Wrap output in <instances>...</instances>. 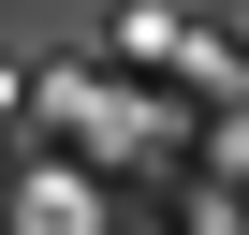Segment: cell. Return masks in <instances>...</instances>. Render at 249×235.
<instances>
[{
    "instance_id": "1",
    "label": "cell",
    "mask_w": 249,
    "mask_h": 235,
    "mask_svg": "<svg viewBox=\"0 0 249 235\" xmlns=\"http://www.w3.org/2000/svg\"><path fill=\"white\" fill-rule=\"evenodd\" d=\"M30 235H88V191H59V176H44V191H30Z\"/></svg>"
}]
</instances>
